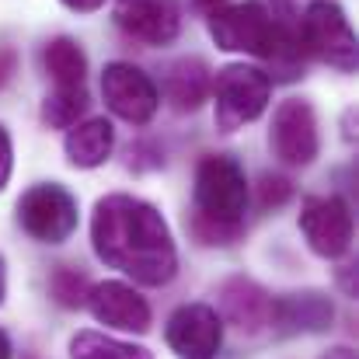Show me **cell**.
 Returning <instances> with one entry per match:
<instances>
[{
    "mask_svg": "<svg viewBox=\"0 0 359 359\" xmlns=\"http://www.w3.org/2000/svg\"><path fill=\"white\" fill-rule=\"evenodd\" d=\"M164 339L178 359H217L224 346V318L210 304H182L168 318Z\"/></svg>",
    "mask_w": 359,
    "mask_h": 359,
    "instance_id": "cell-9",
    "label": "cell"
},
{
    "mask_svg": "<svg viewBox=\"0 0 359 359\" xmlns=\"http://www.w3.org/2000/svg\"><path fill=\"white\" fill-rule=\"evenodd\" d=\"M112 147H116V129L109 119H88V122H74L67 140H63V150H67V161L74 168H102L109 157H112Z\"/></svg>",
    "mask_w": 359,
    "mask_h": 359,
    "instance_id": "cell-15",
    "label": "cell"
},
{
    "mask_svg": "<svg viewBox=\"0 0 359 359\" xmlns=\"http://www.w3.org/2000/svg\"><path fill=\"white\" fill-rule=\"evenodd\" d=\"M42 67H46V74L56 81V88L84 84V77H88V56H84L81 42L70 39V35H56V39L46 42V49H42Z\"/></svg>",
    "mask_w": 359,
    "mask_h": 359,
    "instance_id": "cell-16",
    "label": "cell"
},
{
    "mask_svg": "<svg viewBox=\"0 0 359 359\" xmlns=\"http://www.w3.org/2000/svg\"><path fill=\"white\" fill-rule=\"evenodd\" d=\"M196 7H203V11H213V7H220L224 0H192Z\"/></svg>",
    "mask_w": 359,
    "mask_h": 359,
    "instance_id": "cell-29",
    "label": "cell"
},
{
    "mask_svg": "<svg viewBox=\"0 0 359 359\" xmlns=\"http://www.w3.org/2000/svg\"><path fill=\"white\" fill-rule=\"evenodd\" d=\"M220 318L241 335H262L272 321V297L248 276H234L220 286Z\"/></svg>",
    "mask_w": 359,
    "mask_h": 359,
    "instance_id": "cell-12",
    "label": "cell"
},
{
    "mask_svg": "<svg viewBox=\"0 0 359 359\" xmlns=\"http://www.w3.org/2000/svg\"><path fill=\"white\" fill-rule=\"evenodd\" d=\"M217 102L213 109V119L220 133H238L248 122L262 119L265 109H269V98H272V81L265 77V70L258 67H248V63H231L217 74L213 81V91H210Z\"/></svg>",
    "mask_w": 359,
    "mask_h": 359,
    "instance_id": "cell-2",
    "label": "cell"
},
{
    "mask_svg": "<svg viewBox=\"0 0 359 359\" xmlns=\"http://www.w3.org/2000/svg\"><path fill=\"white\" fill-rule=\"evenodd\" d=\"M18 224L39 244H63L77 231V199L56 182L32 185L18 199Z\"/></svg>",
    "mask_w": 359,
    "mask_h": 359,
    "instance_id": "cell-5",
    "label": "cell"
},
{
    "mask_svg": "<svg viewBox=\"0 0 359 359\" xmlns=\"http://www.w3.org/2000/svg\"><path fill=\"white\" fill-rule=\"evenodd\" d=\"M293 199V182L286 175H272L265 171L258 178V206L262 210H276V206H286Z\"/></svg>",
    "mask_w": 359,
    "mask_h": 359,
    "instance_id": "cell-21",
    "label": "cell"
},
{
    "mask_svg": "<svg viewBox=\"0 0 359 359\" xmlns=\"http://www.w3.org/2000/svg\"><path fill=\"white\" fill-rule=\"evenodd\" d=\"M7 297V269H4V258H0V304Z\"/></svg>",
    "mask_w": 359,
    "mask_h": 359,
    "instance_id": "cell-28",
    "label": "cell"
},
{
    "mask_svg": "<svg viewBox=\"0 0 359 359\" xmlns=\"http://www.w3.org/2000/svg\"><path fill=\"white\" fill-rule=\"evenodd\" d=\"M335 321V304L318 293H290V297H272V321L269 328H276L279 335H321L328 332Z\"/></svg>",
    "mask_w": 359,
    "mask_h": 359,
    "instance_id": "cell-13",
    "label": "cell"
},
{
    "mask_svg": "<svg viewBox=\"0 0 359 359\" xmlns=\"http://www.w3.org/2000/svg\"><path fill=\"white\" fill-rule=\"evenodd\" d=\"M116 25L143 46H171L182 32L178 0H116Z\"/></svg>",
    "mask_w": 359,
    "mask_h": 359,
    "instance_id": "cell-10",
    "label": "cell"
},
{
    "mask_svg": "<svg viewBox=\"0 0 359 359\" xmlns=\"http://www.w3.org/2000/svg\"><path fill=\"white\" fill-rule=\"evenodd\" d=\"M91 244L109 269L126 272L140 286H164L178 272V248L164 217L147 199L126 192L95 203Z\"/></svg>",
    "mask_w": 359,
    "mask_h": 359,
    "instance_id": "cell-1",
    "label": "cell"
},
{
    "mask_svg": "<svg viewBox=\"0 0 359 359\" xmlns=\"http://www.w3.org/2000/svg\"><path fill=\"white\" fill-rule=\"evenodd\" d=\"M189 231H192V238L199 241V244H206V248H231V244H238V241L244 238V224L210 220V217H203V213H192Z\"/></svg>",
    "mask_w": 359,
    "mask_h": 359,
    "instance_id": "cell-20",
    "label": "cell"
},
{
    "mask_svg": "<svg viewBox=\"0 0 359 359\" xmlns=\"http://www.w3.org/2000/svg\"><path fill=\"white\" fill-rule=\"evenodd\" d=\"M70 359H154L147 346L109 339L102 332H77L70 339Z\"/></svg>",
    "mask_w": 359,
    "mask_h": 359,
    "instance_id": "cell-17",
    "label": "cell"
},
{
    "mask_svg": "<svg viewBox=\"0 0 359 359\" xmlns=\"http://www.w3.org/2000/svg\"><path fill=\"white\" fill-rule=\"evenodd\" d=\"M11 168H14V147H11L7 129L0 126V192H4L7 182H11Z\"/></svg>",
    "mask_w": 359,
    "mask_h": 359,
    "instance_id": "cell-22",
    "label": "cell"
},
{
    "mask_svg": "<svg viewBox=\"0 0 359 359\" xmlns=\"http://www.w3.org/2000/svg\"><path fill=\"white\" fill-rule=\"evenodd\" d=\"M321 359H356V353H353L349 346H332V349H328Z\"/></svg>",
    "mask_w": 359,
    "mask_h": 359,
    "instance_id": "cell-26",
    "label": "cell"
},
{
    "mask_svg": "<svg viewBox=\"0 0 359 359\" xmlns=\"http://www.w3.org/2000/svg\"><path fill=\"white\" fill-rule=\"evenodd\" d=\"M63 7L77 11V14H95L98 7H105V0H60Z\"/></svg>",
    "mask_w": 359,
    "mask_h": 359,
    "instance_id": "cell-24",
    "label": "cell"
},
{
    "mask_svg": "<svg viewBox=\"0 0 359 359\" xmlns=\"http://www.w3.org/2000/svg\"><path fill=\"white\" fill-rule=\"evenodd\" d=\"M102 95H105V105L112 116H119L122 122H133V126H147V122L157 116V105H161V91L157 84L133 63H109L102 70Z\"/></svg>",
    "mask_w": 359,
    "mask_h": 359,
    "instance_id": "cell-7",
    "label": "cell"
},
{
    "mask_svg": "<svg viewBox=\"0 0 359 359\" xmlns=\"http://www.w3.org/2000/svg\"><path fill=\"white\" fill-rule=\"evenodd\" d=\"M297 35L307 56L339 70H356V32L335 0H311L297 21Z\"/></svg>",
    "mask_w": 359,
    "mask_h": 359,
    "instance_id": "cell-3",
    "label": "cell"
},
{
    "mask_svg": "<svg viewBox=\"0 0 359 359\" xmlns=\"http://www.w3.org/2000/svg\"><path fill=\"white\" fill-rule=\"evenodd\" d=\"M84 112H88V91H84V84L56 88L42 102V122L53 126V129H70Z\"/></svg>",
    "mask_w": 359,
    "mask_h": 359,
    "instance_id": "cell-18",
    "label": "cell"
},
{
    "mask_svg": "<svg viewBox=\"0 0 359 359\" xmlns=\"http://www.w3.org/2000/svg\"><path fill=\"white\" fill-rule=\"evenodd\" d=\"M269 147L290 168H307L318 157L321 136H318V116H314L311 102L290 98L276 109L272 129H269Z\"/></svg>",
    "mask_w": 359,
    "mask_h": 359,
    "instance_id": "cell-8",
    "label": "cell"
},
{
    "mask_svg": "<svg viewBox=\"0 0 359 359\" xmlns=\"http://www.w3.org/2000/svg\"><path fill=\"white\" fill-rule=\"evenodd\" d=\"M0 359H11V339L4 328H0Z\"/></svg>",
    "mask_w": 359,
    "mask_h": 359,
    "instance_id": "cell-27",
    "label": "cell"
},
{
    "mask_svg": "<svg viewBox=\"0 0 359 359\" xmlns=\"http://www.w3.org/2000/svg\"><path fill=\"white\" fill-rule=\"evenodd\" d=\"M272 4H276V7H272L276 18H297V14H293V0H272Z\"/></svg>",
    "mask_w": 359,
    "mask_h": 359,
    "instance_id": "cell-25",
    "label": "cell"
},
{
    "mask_svg": "<svg viewBox=\"0 0 359 359\" xmlns=\"http://www.w3.org/2000/svg\"><path fill=\"white\" fill-rule=\"evenodd\" d=\"M49 293H53V300H56L60 307L77 311V307H84V304H88L91 283H88V276H84V272L60 265V269L49 276Z\"/></svg>",
    "mask_w": 359,
    "mask_h": 359,
    "instance_id": "cell-19",
    "label": "cell"
},
{
    "mask_svg": "<svg viewBox=\"0 0 359 359\" xmlns=\"http://www.w3.org/2000/svg\"><path fill=\"white\" fill-rule=\"evenodd\" d=\"M213 91V74L199 56H182L164 74V95L175 112H196Z\"/></svg>",
    "mask_w": 359,
    "mask_h": 359,
    "instance_id": "cell-14",
    "label": "cell"
},
{
    "mask_svg": "<svg viewBox=\"0 0 359 359\" xmlns=\"http://www.w3.org/2000/svg\"><path fill=\"white\" fill-rule=\"evenodd\" d=\"M300 231L318 258H342L353 248V210L342 196H311L300 206Z\"/></svg>",
    "mask_w": 359,
    "mask_h": 359,
    "instance_id": "cell-6",
    "label": "cell"
},
{
    "mask_svg": "<svg viewBox=\"0 0 359 359\" xmlns=\"http://www.w3.org/2000/svg\"><path fill=\"white\" fill-rule=\"evenodd\" d=\"M14 74H18V53L14 49H0V88H7Z\"/></svg>",
    "mask_w": 359,
    "mask_h": 359,
    "instance_id": "cell-23",
    "label": "cell"
},
{
    "mask_svg": "<svg viewBox=\"0 0 359 359\" xmlns=\"http://www.w3.org/2000/svg\"><path fill=\"white\" fill-rule=\"evenodd\" d=\"M196 213L210 220H227L244 224V206H248V178L234 157L227 154H206L196 168Z\"/></svg>",
    "mask_w": 359,
    "mask_h": 359,
    "instance_id": "cell-4",
    "label": "cell"
},
{
    "mask_svg": "<svg viewBox=\"0 0 359 359\" xmlns=\"http://www.w3.org/2000/svg\"><path fill=\"white\" fill-rule=\"evenodd\" d=\"M91 318L105 328H116V332H150V304L129 286V283H119V279H105L98 286H91L88 293V304Z\"/></svg>",
    "mask_w": 359,
    "mask_h": 359,
    "instance_id": "cell-11",
    "label": "cell"
}]
</instances>
